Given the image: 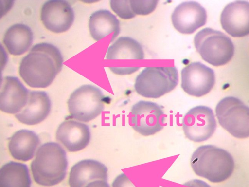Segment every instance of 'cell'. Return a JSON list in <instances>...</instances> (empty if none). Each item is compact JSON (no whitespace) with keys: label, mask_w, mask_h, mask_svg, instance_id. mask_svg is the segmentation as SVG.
I'll list each match as a JSON object with an SVG mask.
<instances>
[{"label":"cell","mask_w":249,"mask_h":187,"mask_svg":"<svg viewBox=\"0 0 249 187\" xmlns=\"http://www.w3.org/2000/svg\"><path fill=\"white\" fill-rule=\"evenodd\" d=\"M31 182L25 164L10 161L0 168V187H30Z\"/></svg>","instance_id":"cell-22"},{"label":"cell","mask_w":249,"mask_h":187,"mask_svg":"<svg viewBox=\"0 0 249 187\" xmlns=\"http://www.w3.org/2000/svg\"><path fill=\"white\" fill-rule=\"evenodd\" d=\"M85 187H110L107 181L96 180L88 184Z\"/></svg>","instance_id":"cell-29"},{"label":"cell","mask_w":249,"mask_h":187,"mask_svg":"<svg viewBox=\"0 0 249 187\" xmlns=\"http://www.w3.org/2000/svg\"><path fill=\"white\" fill-rule=\"evenodd\" d=\"M33 40V35L30 27L23 24H16L10 27L5 34L3 42L10 54L18 56L27 52Z\"/></svg>","instance_id":"cell-21"},{"label":"cell","mask_w":249,"mask_h":187,"mask_svg":"<svg viewBox=\"0 0 249 187\" xmlns=\"http://www.w3.org/2000/svg\"><path fill=\"white\" fill-rule=\"evenodd\" d=\"M181 88L190 95L200 97L208 94L215 81L214 71L200 62H192L181 72Z\"/></svg>","instance_id":"cell-11"},{"label":"cell","mask_w":249,"mask_h":187,"mask_svg":"<svg viewBox=\"0 0 249 187\" xmlns=\"http://www.w3.org/2000/svg\"><path fill=\"white\" fill-rule=\"evenodd\" d=\"M205 9L194 1L183 2L178 5L171 16L172 22L179 32L190 34L204 26L207 21Z\"/></svg>","instance_id":"cell-13"},{"label":"cell","mask_w":249,"mask_h":187,"mask_svg":"<svg viewBox=\"0 0 249 187\" xmlns=\"http://www.w3.org/2000/svg\"><path fill=\"white\" fill-rule=\"evenodd\" d=\"M158 2L157 0H130L129 4L135 15H147L155 10Z\"/></svg>","instance_id":"cell-23"},{"label":"cell","mask_w":249,"mask_h":187,"mask_svg":"<svg viewBox=\"0 0 249 187\" xmlns=\"http://www.w3.org/2000/svg\"><path fill=\"white\" fill-rule=\"evenodd\" d=\"M112 187H136L124 173H121L114 180Z\"/></svg>","instance_id":"cell-25"},{"label":"cell","mask_w":249,"mask_h":187,"mask_svg":"<svg viewBox=\"0 0 249 187\" xmlns=\"http://www.w3.org/2000/svg\"><path fill=\"white\" fill-rule=\"evenodd\" d=\"M89 27L93 39L98 41L112 34V42L120 33V22L116 16L110 11L99 10L90 16Z\"/></svg>","instance_id":"cell-19"},{"label":"cell","mask_w":249,"mask_h":187,"mask_svg":"<svg viewBox=\"0 0 249 187\" xmlns=\"http://www.w3.org/2000/svg\"><path fill=\"white\" fill-rule=\"evenodd\" d=\"M8 61V56L2 45L0 44V88L2 83V72Z\"/></svg>","instance_id":"cell-26"},{"label":"cell","mask_w":249,"mask_h":187,"mask_svg":"<svg viewBox=\"0 0 249 187\" xmlns=\"http://www.w3.org/2000/svg\"><path fill=\"white\" fill-rule=\"evenodd\" d=\"M40 142L38 136L34 131L20 130L10 138L9 150L14 159L27 161L33 158Z\"/></svg>","instance_id":"cell-20"},{"label":"cell","mask_w":249,"mask_h":187,"mask_svg":"<svg viewBox=\"0 0 249 187\" xmlns=\"http://www.w3.org/2000/svg\"><path fill=\"white\" fill-rule=\"evenodd\" d=\"M14 2L13 0H0V19L10 10Z\"/></svg>","instance_id":"cell-27"},{"label":"cell","mask_w":249,"mask_h":187,"mask_svg":"<svg viewBox=\"0 0 249 187\" xmlns=\"http://www.w3.org/2000/svg\"><path fill=\"white\" fill-rule=\"evenodd\" d=\"M165 118L161 106L153 102L141 100L132 106L129 124L138 133L147 136L163 128L166 125Z\"/></svg>","instance_id":"cell-9"},{"label":"cell","mask_w":249,"mask_h":187,"mask_svg":"<svg viewBox=\"0 0 249 187\" xmlns=\"http://www.w3.org/2000/svg\"><path fill=\"white\" fill-rule=\"evenodd\" d=\"M104 95L98 87L84 85L74 90L68 100L71 118L88 122L98 116L105 108Z\"/></svg>","instance_id":"cell-8"},{"label":"cell","mask_w":249,"mask_h":187,"mask_svg":"<svg viewBox=\"0 0 249 187\" xmlns=\"http://www.w3.org/2000/svg\"><path fill=\"white\" fill-rule=\"evenodd\" d=\"M194 172L213 183L226 180L232 174L234 161L232 155L222 148L213 145L197 148L191 158Z\"/></svg>","instance_id":"cell-3"},{"label":"cell","mask_w":249,"mask_h":187,"mask_svg":"<svg viewBox=\"0 0 249 187\" xmlns=\"http://www.w3.org/2000/svg\"><path fill=\"white\" fill-rule=\"evenodd\" d=\"M63 63L62 55L56 46L48 43H39L22 60L19 74L30 87L45 88L61 71Z\"/></svg>","instance_id":"cell-1"},{"label":"cell","mask_w":249,"mask_h":187,"mask_svg":"<svg viewBox=\"0 0 249 187\" xmlns=\"http://www.w3.org/2000/svg\"><path fill=\"white\" fill-rule=\"evenodd\" d=\"M178 82V71L175 66H150L137 76L134 88L144 97L158 98L174 90Z\"/></svg>","instance_id":"cell-4"},{"label":"cell","mask_w":249,"mask_h":187,"mask_svg":"<svg viewBox=\"0 0 249 187\" xmlns=\"http://www.w3.org/2000/svg\"><path fill=\"white\" fill-rule=\"evenodd\" d=\"M220 22L223 29L233 37L249 33V3L237 0L227 4L222 11Z\"/></svg>","instance_id":"cell-14"},{"label":"cell","mask_w":249,"mask_h":187,"mask_svg":"<svg viewBox=\"0 0 249 187\" xmlns=\"http://www.w3.org/2000/svg\"><path fill=\"white\" fill-rule=\"evenodd\" d=\"M68 165L64 149L57 143L49 142L38 149L31 167L35 181L40 185L50 187L65 179Z\"/></svg>","instance_id":"cell-2"},{"label":"cell","mask_w":249,"mask_h":187,"mask_svg":"<svg viewBox=\"0 0 249 187\" xmlns=\"http://www.w3.org/2000/svg\"><path fill=\"white\" fill-rule=\"evenodd\" d=\"M51 109V101L44 91H29L27 102L24 107L15 114L21 123L28 125L37 124L49 115Z\"/></svg>","instance_id":"cell-17"},{"label":"cell","mask_w":249,"mask_h":187,"mask_svg":"<svg viewBox=\"0 0 249 187\" xmlns=\"http://www.w3.org/2000/svg\"><path fill=\"white\" fill-rule=\"evenodd\" d=\"M74 12L71 5L64 0H50L41 9V19L49 31L61 33L68 31L73 24Z\"/></svg>","instance_id":"cell-12"},{"label":"cell","mask_w":249,"mask_h":187,"mask_svg":"<svg viewBox=\"0 0 249 187\" xmlns=\"http://www.w3.org/2000/svg\"><path fill=\"white\" fill-rule=\"evenodd\" d=\"M29 93L18 78L5 77L0 90V110L10 114L18 113L25 106Z\"/></svg>","instance_id":"cell-16"},{"label":"cell","mask_w":249,"mask_h":187,"mask_svg":"<svg viewBox=\"0 0 249 187\" xmlns=\"http://www.w3.org/2000/svg\"><path fill=\"white\" fill-rule=\"evenodd\" d=\"M107 179V168L104 164L93 159H85L71 168L69 184L70 187H85L91 182Z\"/></svg>","instance_id":"cell-18"},{"label":"cell","mask_w":249,"mask_h":187,"mask_svg":"<svg viewBox=\"0 0 249 187\" xmlns=\"http://www.w3.org/2000/svg\"><path fill=\"white\" fill-rule=\"evenodd\" d=\"M216 127L213 111L205 106L192 108L182 119V128L186 137L195 142L209 139L214 133Z\"/></svg>","instance_id":"cell-10"},{"label":"cell","mask_w":249,"mask_h":187,"mask_svg":"<svg viewBox=\"0 0 249 187\" xmlns=\"http://www.w3.org/2000/svg\"><path fill=\"white\" fill-rule=\"evenodd\" d=\"M110 5L114 12L121 19H129L136 16L130 8L128 0H111Z\"/></svg>","instance_id":"cell-24"},{"label":"cell","mask_w":249,"mask_h":187,"mask_svg":"<svg viewBox=\"0 0 249 187\" xmlns=\"http://www.w3.org/2000/svg\"><path fill=\"white\" fill-rule=\"evenodd\" d=\"M215 114L220 126L233 137L249 136V108L239 99L224 97L216 105Z\"/></svg>","instance_id":"cell-7"},{"label":"cell","mask_w":249,"mask_h":187,"mask_svg":"<svg viewBox=\"0 0 249 187\" xmlns=\"http://www.w3.org/2000/svg\"><path fill=\"white\" fill-rule=\"evenodd\" d=\"M183 187H211L205 182L198 180L193 179L183 184Z\"/></svg>","instance_id":"cell-28"},{"label":"cell","mask_w":249,"mask_h":187,"mask_svg":"<svg viewBox=\"0 0 249 187\" xmlns=\"http://www.w3.org/2000/svg\"><path fill=\"white\" fill-rule=\"evenodd\" d=\"M194 44L202 59L214 66L227 64L234 53V46L231 38L224 33L209 27L196 35Z\"/></svg>","instance_id":"cell-5"},{"label":"cell","mask_w":249,"mask_h":187,"mask_svg":"<svg viewBox=\"0 0 249 187\" xmlns=\"http://www.w3.org/2000/svg\"><path fill=\"white\" fill-rule=\"evenodd\" d=\"M56 138L70 152H77L86 148L91 139L89 127L73 120L61 123L57 128Z\"/></svg>","instance_id":"cell-15"},{"label":"cell","mask_w":249,"mask_h":187,"mask_svg":"<svg viewBox=\"0 0 249 187\" xmlns=\"http://www.w3.org/2000/svg\"><path fill=\"white\" fill-rule=\"evenodd\" d=\"M144 58L142 45L128 37L118 38L107 49L106 58L111 61L110 70L118 75H127L137 71Z\"/></svg>","instance_id":"cell-6"}]
</instances>
